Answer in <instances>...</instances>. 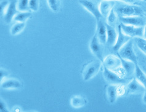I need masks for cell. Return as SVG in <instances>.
Returning a JSON list of instances; mask_svg holds the SVG:
<instances>
[{
	"mask_svg": "<svg viewBox=\"0 0 146 112\" xmlns=\"http://www.w3.org/2000/svg\"><path fill=\"white\" fill-rule=\"evenodd\" d=\"M115 11L120 17L143 16L144 14V10L141 6L129 3L118 6Z\"/></svg>",
	"mask_w": 146,
	"mask_h": 112,
	"instance_id": "obj_1",
	"label": "cell"
},
{
	"mask_svg": "<svg viewBox=\"0 0 146 112\" xmlns=\"http://www.w3.org/2000/svg\"><path fill=\"white\" fill-rule=\"evenodd\" d=\"M117 52L118 56L121 57L123 59L132 62L135 64L138 63L132 40H129L128 42H126Z\"/></svg>",
	"mask_w": 146,
	"mask_h": 112,
	"instance_id": "obj_2",
	"label": "cell"
},
{
	"mask_svg": "<svg viewBox=\"0 0 146 112\" xmlns=\"http://www.w3.org/2000/svg\"><path fill=\"white\" fill-rule=\"evenodd\" d=\"M102 64L100 60H94L88 63L83 69V80L87 82L96 75L101 69Z\"/></svg>",
	"mask_w": 146,
	"mask_h": 112,
	"instance_id": "obj_3",
	"label": "cell"
},
{
	"mask_svg": "<svg viewBox=\"0 0 146 112\" xmlns=\"http://www.w3.org/2000/svg\"><path fill=\"white\" fill-rule=\"evenodd\" d=\"M79 3L93 15L96 21L102 19V15L99 9V5L93 0H79Z\"/></svg>",
	"mask_w": 146,
	"mask_h": 112,
	"instance_id": "obj_4",
	"label": "cell"
},
{
	"mask_svg": "<svg viewBox=\"0 0 146 112\" xmlns=\"http://www.w3.org/2000/svg\"><path fill=\"white\" fill-rule=\"evenodd\" d=\"M102 43L99 41V38L96 34L92 38V39L90 43V48L92 53L96 57L98 60L103 63L104 58L103 57V47Z\"/></svg>",
	"mask_w": 146,
	"mask_h": 112,
	"instance_id": "obj_5",
	"label": "cell"
},
{
	"mask_svg": "<svg viewBox=\"0 0 146 112\" xmlns=\"http://www.w3.org/2000/svg\"><path fill=\"white\" fill-rule=\"evenodd\" d=\"M104 66V65H103ZM103 75L105 80L112 84H120L125 82V80L119 75L117 72L104 66Z\"/></svg>",
	"mask_w": 146,
	"mask_h": 112,
	"instance_id": "obj_6",
	"label": "cell"
},
{
	"mask_svg": "<svg viewBox=\"0 0 146 112\" xmlns=\"http://www.w3.org/2000/svg\"><path fill=\"white\" fill-rule=\"evenodd\" d=\"M121 30L125 34L131 38L143 37L144 27H136L120 23Z\"/></svg>",
	"mask_w": 146,
	"mask_h": 112,
	"instance_id": "obj_7",
	"label": "cell"
},
{
	"mask_svg": "<svg viewBox=\"0 0 146 112\" xmlns=\"http://www.w3.org/2000/svg\"><path fill=\"white\" fill-rule=\"evenodd\" d=\"M102 64L104 66L110 69V70L115 71L121 66V62L120 57L118 56L117 57L110 54L104 58Z\"/></svg>",
	"mask_w": 146,
	"mask_h": 112,
	"instance_id": "obj_8",
	"label": "cell"
},
{
	"mask_svg": "<svg viewBox=\"0 0 146 112\" xmlns=\"http://www.w3.org/2000/svg\"><path fill=\"white\" fill-rule=\"evenodd\" d=\"M18 11L19 10L17 9V4H16V1L15 0H12L10 1L5 14L3 16L5 22L7 24H9L12 22V21L14 20V17L18 13Z\"/></svg>",
	"mask_w": 146,
	"mask_h": 112,
	"instance_id": "obj_9",
	"label": "cell"
},
{
	"mask_svg": "<svg viewBox=\"0 0 146 112\" xmlns=\"http://www.w3.org/2000/svg\"><path fill=\"white\" fill-rule=\"evenodd\" d=\"M131 37L129 36L127 34H125L121 30L120 25L118 27V36L116 41V42L113 46V49L114 51H118L123 46H124L126 42H128L129 40H131Z\"/></svg>",
	"mask_w": 146,
	"mask_h": 112,
	"instance_id": "obj_10",
	"label": "cell"
},
{
	"mask_svg": "<svg viewBox=\"0 0 146 112\" xmlns=\"http://www.w3.org/2000/svg\"><path fill=\"white\" fill-rule=\"evenodd\" d=\"M120 21L123 24L136 27H144L145 23V21L142 16H120Z\"/></svg>",
	"mask_w": 146,
	"mask_h": 112,
	"instance_id": "obj_11",
	"label": "cell"
},
{
	"mask_svg": "<svg viewBox=\"0 0 146 112\" xmlns=\"http://www.w3.org/2000/svg\"><path fill=\"white\" fill-rule=\"evenodd\" d=\"M23 86L22 83L16 78H7L1 82V87L5 89H16Z\"/></svg>",
	"mask_w": 146,
	"mask_h": 112,
	"instance_id": "obj_12",
	"label": "cell"
},
{
	"mask_svg": "<svg viewBox=\"0 0 146 112\" xmlns=\"http://www.w3.org/2000/svg\"><path fill=\"white\" fill-rule=\"evenodd\" d=\"M97 22V28L96 34L99 38V41L104 44L107 42V27L102 21V19L96 21Z\"/></svg>",
	"mask_w": 146,
	"mask_h": 112,
	"instance_id": "obj_13",
	"label": "cell"
},
{
	"mask_svg": "<svg viewBox=\"0 0 146 112\" xmlns=\"http://www.w3.org/2000/svg\"><path fill=\"white\" fill-rule=\"evenodd\" d=\"M126 89H127L128 93L134 94L143 91L145 89L143 86V84L136 79V78H133L127 84Z\"/></svg>",
	"mask_w": 146,
	"mask_h": 112,
	"instance_id": "obj_14",
	"label": "cell"
},
{
	"mask_svg": "<svg viewBox=\"0 0 146 112\" xmlns=\"http://www.w3.org/2000/svg\"><path fill=\"white\" fill-rule=\"evenodd\" d=\"M107 27V42L106 43L110 46H112L116 42L117 36H118V32L115 30L112 25L109 24H106Z\"/></svg>",
	"mask_w": 146,
	"mask_h": 112,
	"instance_id": "obj_15",
	"label": "cell"
},
{
	"mask_svg": "<svg viewBox=\"0 0 146 112\" xmlns=\"http://www.w3.org/2000/svg\"><path fill=\"white\" fill-rule=\"evenodd\" d=\"M115 1L114 0H102L99 4V9L102 15H108L110 11L113 9Z\"/></svg>",
	"mask_w": 146,
	"mask_h": 112,
	"instance_id": "obj_16",
	"label": "cell"
},
{
	"mask_svg": "<svg viewBox=\"0 0 146 112\" xmlns=\"http://www.w3.org/2000/svg\"><path fill=\"white\" fill-rule=\"evenodd\" d=\"M107 95L110 103H113L118 97L117 85L110 84L107 87Z\"/></svg>",
	"mask_w": 146,
	"mask_h": 112,
	"instance_id": "obj_17",
	"label": "cell"
},
{
	"mask_svg": "<svg viewBox=\"0 0 146 112\" xmlns=\"http://www.w3.org/2000/svg\"><path fill=\"white\" fill-rule=\"evenodd\" d=\"M86 99L82 95H74L70 99V105L75 109H80L86 105Z\"/></svg>",
	"mask_w": 146,
	"mask_h": 112,
	"instance_id": "obj_18",
	"label": "cell"
},
{
	"mask_svg": "<svg viewBox=\"0 0 146 112\" xmlns=\"http://www.w3.org/2000/svg\"><path fill=\"white\" fill-rule=\"evenodd\" d=\"M135 75L136 79L143 84V86L146 89V74L140 68L137 64H135Z\"/></svg>",
	"mask_w": 146,
	"mask_h": 112,
	"instance_id": "obj_19",
	"label": "cell"
},
{
	"mask_svg": "<svg viewBox=\"0 0 146 112\" xmlns=\"http://www.w3.org/2000/svg\"><path fill=\"white\" fill-rule=\"evenodd\" d=\"M120 58L121 62V66L125 69L126 75H130L133 71H135V64L131 61L123 59L121 57H120Z\"/></svg>",
	"mask_w": 146,
	"mask_h": 112,
	"instance_id": "obj_20",
	"label": "cell"
},
{
	"mask_svg": "<svg viewBox=\"0 0 146 112\" xmlns=\"http://www.w3.org/2000/svg\"><path fill=\"white\" fill-rule=\"evenodd\" d=\"M32 13L28 11L18 13L14 18V21L16 22H25L29 18L32 17Z\"/></svg>",
	"mask_w": 146,
	"mask_h": 112,
	"instance_id": "obj_21",
	"label": "cell"
},
{
	"mask_svg": "<svg viewBox=\"0 0 146 112\" xmlns=\"http://www.w3.org/2000/svg\"><path fill=\"white\" fill-rule=\"evenodd\" d=\"M25 27V22H17L11 29V33L12 35H17L21 33Z\"/></svg>",
	"mask_w": 146,
	"mask_h": 112,
	"instance_id": "obj_22",
	"label": "cell"
},
{
	"mask_svg": "<svg viewBox=\"0 0 146 112\" xmlns=\"http://www.w3.org/2000/svg\"><path fill=\"white\" fill-rule=\"evenodd\" d=\"M135 38V42L138 48L146 55V39L143 37H137Z\"/></svg>",
	"mask_w": 146,
	"mask_h": 112,
	"instance_id": "obj_23",
	"label": "cell"
},
{
	"mask_svg": "<svg viewBox=\"0 0 146 112\" xmlns=\"http://www.w3.org/2000/svg\"><path fill=\"white\" fill-rule=\"evenodd\" d=\"M30 0H19L17 3V9L20 12L27 11L29 8Z\"/></svg>",
	"mask_w": 146,
	"mask_h": 112,
	"instance_id": "obj_24",
	"label": "cell"
},
{
	"mask_svg": "<svg viewBox=\"0 0 146 112\" xmlns=\"http://www.w3.org/2000/svg\"><path fill=\"white\" fill-rule=\"evenodd\" d=\"M47 2L51 10L54 13L58 12L60 5V0H47Z\"/></svg>",
	"mask_w": 146,
	"mask_h": 112,
	"instance_id": "obj_25",
	"label": "cell"
},
{
	"mask_svg": "<svg viewBox=\"0 0 146 112\" xmlns=\"http://www.w3.org/2000/svg\"><path fill=\"white\" fill-rule=\"evenodd\" d=\"M117 13L116 11H115L113 9L110 11V12L107 15V24L112 25L113 24H115V22L117 21Z\"/></svg>",
	"mask_w": 146,
	"mask_h": 112,
	"instance_id": "obj_26",
	"label": "cell"
},
{
	"mask_svg": "<svg viewBox=\"0 0 146 112\" xmlns=\"http://www.w3.org/2000/svg\"><path fill=\"white\" fill-rule=\"evenodd\" d=\"M40 0H30L29 1V8L32 11L36 12L39 9Z\"/></svg>",
	"mask_w": 146,
	"mask_h": 112,
	"instance_id": "obj_27",
	"label": "cell"
},
{
	"mask_svg": "<svg viewBox=\"0 0 146 112\" xmlns=\"http://www.w3.org/2000/svg\"><path fill=\"white\" fill-rule=\"evenodd\" d=\"M9 3L7 0H4V1L1 2V4H0V13L2 15L5 14L6 11L8 7V6L9 5Z\"/></svg>",
	"mask_w": 146,
	"mask_h": 112,
	"instance_id": "obj_28",
	"label": "cell"
},
{
	"mask_svg": "<svg viewBox=\"0 0 146 112\" xmlns=\"http://www.w3.org/2000/svg\"><path fill=\"white\" fill-rule=\"evenodd\" d=\"M117 92L118 96H123L125 95L126 92H127L126 87H125L123 84L117 85Z\"/></svg>",
	"mask_w": 146,
	"mask_h": 112,
	"instance_id": "obj_29",
	"label": "cell"
},
{
	"mask_svg": "<svg viewBox=\"0 0 146 112\" xmlns=\"http://www.w3.org/2000/svg\"><path fill=\"white\" fill-rule=\"evenodd\" d=\"M8 75L9 73L7 72V70L3 68H1V69H0V79H1V82L7 78L8 77Z\"/></svg>",
	"mask_w": 146,
	"mask_h": 112,
	"instance_id": "obj_30",
	"label": "cell"
},
{
	"mask_svg": "<svg viewBox=\"0 0 146 112\" xmlns=\"http://www.w3.org/2000/svg\"><path fill=\"white\" fill-rule=\"evenodd\" d=\"M0 111H8L6 104L2 99H1V100H0Z\"/></svg>",
	"mask_w": 146,
	"mask_h": 112,
	"instance_id": "obj_31",
	"label": "cell"
},
{
	"mask_svg": "<svg viewBox=\"0 0 146 112\" xmlns=\"http://www.w3.org/2000/svg\"><path fill=\"white\" fill-rule=\"evenodd\" d=\"M114 1H122L125 3H129V4H133L136 1V0H114Z\"/></svg>",
	"mask_w": 146,
	"mask_h": 112,
	"instance_id": "obj_32",
	"label": "cell"
},
{
	"mask_svg": "<svg viewBox=\"0 0 146 112\" xmlns=\"http://www.w3.org/2000/svg\"><path fill=\"white\" fill-rule=\"evenodd\" d=\"M143 101L144 103H145L146 105V92H145V93L144 94V95L143 97Z\"/></svg>",
	"mask_w": 146,
	"mask_h": 112,
	"instance_id": "obj_33",
	"label": "cell"
},
{
	"mask_svg": "<svg viewBox=\"0 0 146 112\" xmlns=\"http://www.w3.org/2000/svg\"><path fill=\"white\" fill-rule=\"evenodd\" d=\"M143 38H145V39H146V24L144 27V35H143Z\"/></svg>",
	"mask_w": 146,
	"mask_h": 112,
	"instance_id": "obj_34",
	"label": "cell"
},
{
	"mask_svg": "<svg viewBox=\"0 0 146 112\" xmlns=\"http://www.w3.org/2000/svg\"><path fill=\"white\" fill-rule=\"evenodd\" d=\"M143 1H146V0H143Z\"/></svg>",
	"mask_w": 146,
	"mask_h": 112,
	"instance_id": "obj_35",
	"label": "cell"
},
{
	"mask_svg": "<svg viewBox=\"0 0 146 112\" xmlns=\"http://www.w3.org/2000/svg\"></svg>",
	"mask_w": 146,
	"mask_h": 112,
	"instance_id": "obj_36",
	"label": "cell"
}]
</instances>
